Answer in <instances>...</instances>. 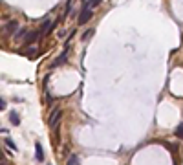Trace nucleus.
Listing matches in <instances>:
<instances>
[{"label": "nucleus", "instance_id": "11", "mask_svg": "<svg viewBox=\"0 0 183 165\" xmlns=\"http://www.w3.org/2000/svg\"><path fill=\"white\" fill-rule=\"evenodd\" d=\"M6 145H8L9 149H13V150H17V145H15V141H13L11 138H8V140H6Z\"/></svg>", "mask_w": 183, "mask_h": 165}, {"label": "nucleus", "instance_id": "1", "mask_svg": "<svg viewBox=\"0 0 183 165\" xmlns=\"http://www.w3.org/2000/svg\"><path fill=\"white\" fill-rule=\"evenodd\" d=\"M60 118H62V110H60V108H55V110L51 112V116H50V127H51L53 130H55V132L59 130Z\"/></svg>", "mask_w": 183, "mask_h": 165}, {"label": "nucleus", "instance_id": "3", "mask_svg": "<svg viewBox=\"0 0 183 165\" xmlns=\"http://www.w3.org/2000/svg\"><path fill=\"white\" fill-rule=\"evenodd\" d=\"M90 18H92V9H81L77 22H79V24H86Z\"/></svg>", "mask_w": 183, "mask_h": 165}, {"label": "nucleus", "instance_id": "5", "mask_svg": "<svg viewBox=\"0 0 183 165\" xmlns=\"http://www.w3.org/2000/svg\"><path fill=\"white\" fill-rule=\"evenodd\" d=\"M15 30H18V22L17 20H11V22L6 26V31L8 33H15Z\"/></svg>", "mask_w": 183, "mask_h": 165}, {"label": "nucleus", "instance_id": "2", "mask_svg": "<svg viewBox=\"0 0 183 165\" xmlns=\"http://www.w3.org/2000/svg\"><path fill=\"white\" fill-rule=\"evenodd\" d=\"M68 51H70V46L66 44L64 51L60 53V55H59V57H57L55 61H53V63H51V66H53V68H57V66H60V64H64V63H66V59H68Z\"/></svg>", "mask_w": 183, "mask_h": 165}, {"label": "nucleus", "instance_id": "12", "mask_svg": "<svg viewBox=\"0 0 183 165\" xmlns=\"http://www.w3.org/2000/svg\"><path fill=\"white\" fill-rule=\"evenodd\" d=\"M18 31H20V33H17V35H15L17 40H20L22 37H28V35H26V30H18Z\"/></svg>", "mask_w": 183, "mask_h": 165}, {"label": "nucleus", "instance_id": "14", "mask_svg": "<svg viewBox=\"0 0 183 165\" xmlns=\"http://www.w3.org/2000/svg\"><path fill=\"white\" fill-rule=\"evenodd\" d=\"M0 108H2V110L6 108V101H4V99H0Z\"/></svg>", "mask_w": 183, "mask_h": 165}, {"label": "nucleus", "instance_id": "7", "mask_svg": "<svg viewBox=\"0 0 183 165\" xmlns=\"http://www.w3.org/2000/svg\"><path fill=\"white\" fill-rule=\"evenodd\" d=\"M35 158H37L39 161H42V160H44V152H42V147H40L39 143H37V147H35Z\"/></svg>", "mask_w": 183, "mask_h": 165}, {"label": "nucleus", "instance_id": "10", "mask_svg": "<svg viewBox=\"0 0 183 165\" xmlns=\"http://www.w3.org/2000/svg\"><path fill=\"white\" fill-rule=\"evenodd\" d=\"M39 35H40V33H37V31H31V33H29V35H28V37H26V42H31V40H35V39H37Z\"/></svg>", "mask_w": 183, "mask_h": 165}, {"label": "nucleus", "instance_id": "9", "mask_svg": "<svg viewBox=\"0 0 183 165\" xmlns=\"http://www.w3.org/2000/svg\"><path fill=\"white\" fill-rule=\"evenodd\" d=\"M176 138H179V140H183V123H181V125H178V127H176Z\"/></svg>", "mask_w": 183, "mask_h": 165}, {"label": "nucleus", "instance_id": "8", "mask_svg": "<svg viewBox=\"0 0 183 165\" xmlns=\"http://www.w3.org/2000/svg\"><path fill=\"white\" fill-rule=\"evenodd\" d=\"M68 165H79V156L77 154H72L68 158Z\"/></svg>", "mask_w": 183, "mask_h": 165}, {"label": "nucleus", "instance_id": "4", "mask_svg": "<svg viewBox=\"0 0 183 165\" xmlns=\"http://www.w3.org/2000/svg\"><path fill=\"white\" fill-rule=\"evenodd\" d=\"M9 118H11V123H13V125H20V118H18V112H17V110H11V112H9Z\"/></svg>", "mask_w": 183, "mask_h": 165}, {"label": "nucleus", "instance_id": "6", "mask_svg": "<svg viewBox=\"0 0 183 165\" xmlns=\"http://www.w3.org/2000/svg\"><path fill=\"white\" fill-rule=\"evenodd\" d=\"M50 28H53V24L50 22V20H46V22L42 24V28H40V31H39V33H40V35H46V33L50 31Z\"/></svg>", "mask_w": 183, "mask_h": 165}, {"label": "nucleus", "instance_id": "13", "mask_svg": "<svg viewBox=\"0 0 183 165\" xmlns=\"http://www.w3.org/2000/svg\"><path fill=\"white\" fill-rule=\"evenodd\" d=\"M92 33H93V30H88V31H86V33H84V35H83V39H84V40H86V39H88V37H90V35H92Z\"/></svg>", "mask_w": 183, "mask_h": 165}]
</instances>
